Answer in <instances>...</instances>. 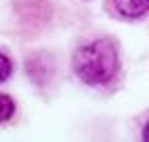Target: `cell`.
<instances>
[{"label":"cell","mask_w":149,"mask_h":142,"mask_svg":"<svg viewBox=\"0 0 149 142\" xmlns=\"http://www.w3.org/2000/svg\"><path fill=\"white\" fill-rule=\"evenodd\" d=\"M11 70H13L11 59L6 57V55H2V53H0V83H4V81L11 77Z\"/></svg>","instance_id":"4"},{"label":"cell","mask_w":149,"mask_h":142,"mask_svg":"<svg viewBox=\"0 0 149 142\" xmlns=\"http://www.w3.org/2000/svg\"><path fill=\"white\" fill-rule=\"evenodd\" d=\"M143 138H145V140H149V123L145 125V130H143Z\"/></svg>","instance_id":"5"},{"label":"cell","mask_w":149,"mask_h":142,"mask_svg":"<svg viewBox=\"0 0 149 142\" xmlns=\"http://www.w3.org/2000/svg\"><path fill=\"white\" fill-rule=\"evenodd\" d=\"M13 112H15V104H13V100L9 96H4V93H0V123L9 121L13 117Z\"/></svg>","instance_id":"3"},{"label":"cell","mask_w":149,"mask_h":142,"mask_svg":"<svg viewBox=\"0 0 149 142\" xmlns=\"http://www.w3.org/2000/svg\"><path fill=\"white\" fill-rule=\"evenodd\" d=\"M113 4L124 17H141L149 11V0H113Z\"/></svg>","instance_id":"2"},{"label":"cell","mask_w":149,"mask_h":142,"mask_svg":"<svg viewBox=\"0 0 149 142\" xmlns=\"http://www.w3.org/2000/svg\"><path fill=\"white\" fill-rule=\"evenodd\" d=\"M74 72L87 85H102L115 77L119 68L117 51L109 40H94L81 47L72 59Z\"/></svg>","instance_id":"1"}]
</instances>
